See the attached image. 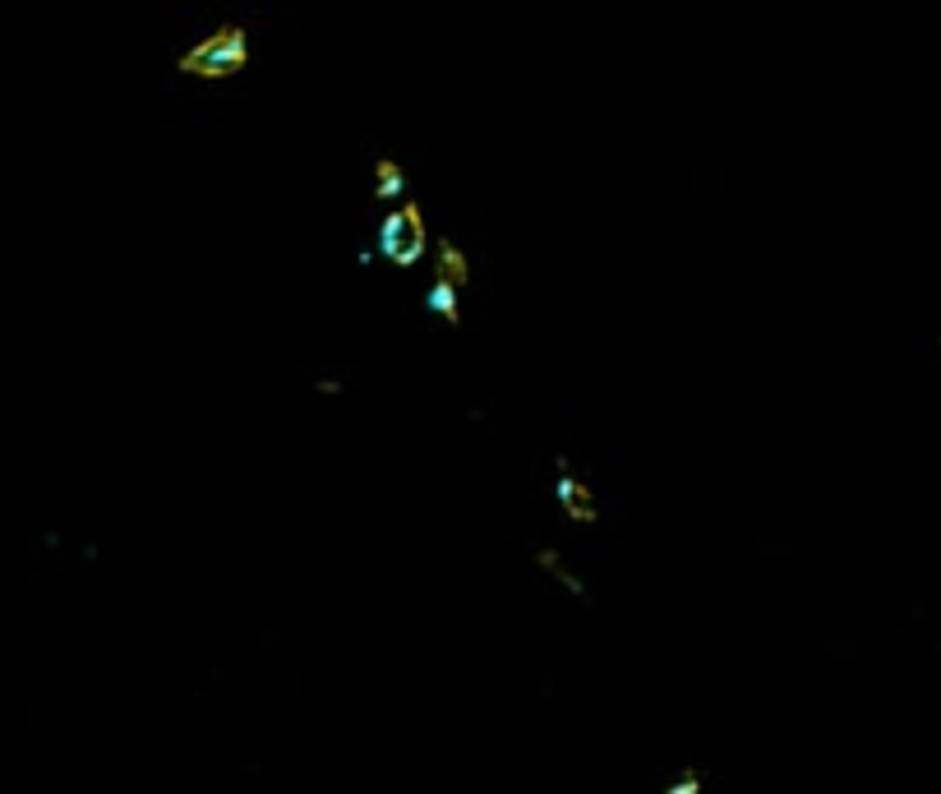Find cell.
I'll use <instances>...</instances> for the list:
<instances>
[{
  "label": "cell",
  "instance_id": "cell-1",
  "mask_svg": "<svg viewBox=\"0 0 941 794\" xmlns=\"http://www.w3.org/2000/svg\"><path fill=\"white\" fill-rule=\"evenodd\" d=\"M250 65V33L240 24H222L208 37H199L190 51H180L176 70L190 79H231Z\"/></svg>",
  "mask_w": 941,
  "mask_h": 794
},
{
  "label": "cell",
  "instance_id": "cell-2",
  "mask_svg": "<svg viewBox=\"0 0 941 794\" xmlns=\"http://www.w3.org/2000/svg\"><path fill=\"white\" fill-rule=\"evenodd\" d=\"M429 250V231L420 204H397L393 213L379 222V254L397 268H416Z\"/></svg>",
  "mask_w": 941,
  "mask_h": 794
},
{
  "label": "cell",
  "instance_id": "cell-3",
  "mask_svg": "<svg viewBox=\"0 0 941 794\" xmlns=\"http://www.w3.org/2000/svg\"><path fill=\"white\" fill-rule=\"evenodd\" d=\"M434 277L453 282V287H466V282H471V259H466L453 241H439V254H434Z\"/></svg>",
  "mask_w": 941,
  "mask_h": 794
},
{
  "label": "cell",
  "instance_id": "cell-4",
  "mask_svg": "<svg viewBox=\"0 0 941 794\" xmlns=\"http://www.w3.org/2000/svg\"><path fill=\"white\" fill-rule=\"evenodd\" d=\"M402 190H406V171L397 167L393 157H379V162H374V199H379V204H397Z\"/></svg>",
  "mask_w": 941,
  "mask_h": 794
},
{
  "label": "cell",
  "instance_id": "cell-5",
  "mask_svg": "<svg viewBox=\"0 0 941 794\" xmlns=\"http://www.w3.org/2000/svg\"><path fill=\"white\" fill-rule=\"evenodd\" d=\"M559 504L568 508V518L596 522V504H591V490H586V485H577V476H559Z\"/></svg>",
  "mask_w": 941,
  "mask_h": 794
},
{
  "label": "cell",
  "instance_id": "cell-6",
  "mask_svg": "<svg viewBox=\"0 0 941 794\" xmlns=\"http://www.w3.org/2000/svg\"><path fill=\"white\" fill-rule=\"evenodd\" d=\"M425 305H429L434 314H443L448 324H457V287H453V282H443V277H434V287H429Z\"/></svg>",
  "mask_w": 941,
  "mask_h": 794
},
{
  "label": "cell",
  "instance_id": "cell-7",
  "mask_svg": "<svg viewBox=\"0 0 941 794\" xmlns=\"http://www.w3.org/2000/svg\"><path fill=\"white\" fill-rule=\"evenodd\" d=\"M669 794H702V781H697V776L688 771V776H679V781L669 785Z\"/></svg>",
  "mask_w": 941,
  "mask_h": 794
}]
</instances>
